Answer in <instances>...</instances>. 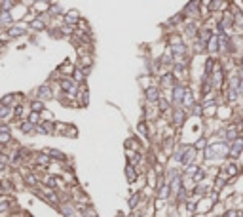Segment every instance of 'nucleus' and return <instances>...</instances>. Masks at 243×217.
Returning a JSON list of instances; mask_svg holds the SVG:
<instances>
[{"mask_svg": "<svg viewBox=\"0 0 243 217\" xmlns=\"http://www.w3.org/2000/svg\"><path fill=\"white\" fill-rule=\"evenodd\" d=\"M222 153H224L222 145H215L213 149H209V150H207V156H209V158H213L215 154H222Z\"/></svg>", "mask_w": 243, "mask_h": 217, "instance_id": "f257e3e1", "label": "nucleus"}, {"mask_svg": "<svg viewBox=\"0 0 243 217\" xmlns=\"http://www.w3.org/2000/svg\"><path fill=\"white\" fill-rule=\"evenodd\" d=\"M184 91H186V90H184L182 86H177V88H175V101H177V103H181V99H182V93H184Z\"/></svg>", "mask_w": 243, "mask_h": 217, "instance_id": "f03ea898", "label": "nucleus"}, {"mask_svg": "<svg viewBox=\"0 0 243 217\" xmlns=\"http://www.w3.org/2000/svg\"><path fill=\"white\" fill-rule=\"evenodd\" d=\"M241 149H243V139H238V141H234V147H232V154H238Z\"/></svg>", "mask_w": 243, "mask_h": 217, "instance_id": "7ed1b4c3", "label": "nucleus"}, {"mask_svg": "<svg viewBox=\"0 0 243 217\" xmlns=\"http://www.w3.org/2000/svg\"><path fill=\"white\" fill-rule=\"evenodd\" d=\"M146 95H148V99H150V101H154L156 97H158V91H156V90H148Z\"/></svg>", "mask_w": 243, "mask_h": 217, "instance_id": "20e7f679", "label": "nucleus"}, {"mask_svg": "<svg viewBox=\"0 0 243 217\" xmlns=\"http://www.w3.org/2000/svg\"><path fill=\"white\" fill-rule=\"evenodd\" d=\"M23 129H25V132H27V133H31V132H32V129H34V128H32V126H28V124H25V126H23Z\"/></svg>", "mask_w": 243, "mask_h": 217, "instance_id": "39448f33", "label": "nucleus"}]
</instances>
